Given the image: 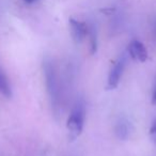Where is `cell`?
<instances>
[{"mask_svg":"<svg viewBox=\"0 0 156 156\" xmlns=\"http://www.w3.org/2000/svg\"><path fill=\"white\" fill-rule=\"evenodd\" d=\"M150 136H151L152 140L156 143V120L153 122L151 128H150Z\"/></svg>","mask_w":156,"mask_h":156,"instance_id":"9","label":"cell"},{"mask_svg":"<svg viewBox=\"0 0 156 156\" xmlns=\"http://www.w3.org/2000/svg\"><path fill=\"white\" fill-rule=\"evenodd\" d=\"M0 92H1L7 98H12L11 85H10L9 79H8L7 75L5 74V72L2 71L1 67H0Z\"/></svg>","mask_w":156,"mask_h":156,"instance_id":"6","label":"cell"},{"mask_svg":"<svg viewBox=\"0 0 156 156\" xmlns=\"http://www.w3.org/2000/svg\"><path fill=\"white\" fill-rule=\"evenodd\" d=\"M43 71L44 76H45L46 89H47V93L48 96H49L50 104H51L55 113H58L61 107V89L57 69L51 59H44Z\"/></svg>","mask_w":156,"mask_h":156,"instance_id":"1","label":"cell"},{"mask_svg":"<svg viewBox=\"0 0 156 156\" xmlns=\"http://www.w3.org/2000/svg\"><path fill=\"white\" fill-rule=\"evenodd\" d=\"M126 66V56L122 55L119 57L113 66L111 67L110 72L108 74V79H107V88L109 90H113L119 86L121 81L122 75Z\"/></svg>","mask_w":156,"mask_h":156,"instance_id":"3","label":"cell"},{"mask_svg":"<svg viewBox=\"0 0 156 156\" xmlns=\"http://www.w3.org/2000/svg\"><path fill=\"white\" fill-rule=\"evenodd\" d=\"M86 120V105L83 100L76 101L66 121L69 139L74 141L80 136L83 130Z\"/></svg>","mask_w":156,"mask_h":156,"instance_id":"2","label":"cell"},{"mask_svg":"<svg viewBox=\"0 0 156 156\" xmlns=\"http://www.w3.org/2000/svg\"><path fill=\"white\" fill-rule=\"evenodd\" d=\"M152 103H153V105H156V83L154 86L153 94H152Z\"/></svg>","mask_w":156,"mask_h":156,"instance_id":"10","label":"cell"},{"mask_svg":"<svg viewBox=\"0 0 156 156\" xmlns=\"http://www.w3.org/2000/svg\"><path fill=\"white\" fill-rule=\"evenodd\" d=\"M128 55L130 58L134 60L139 61V62H144L147 59V50L145 46L138 40H133L127 47Z\"/></svg>","mask_w":156,"mask_h":156,"instance_id":"5","label":"cell"},{"mask_svg":"<svg viewBox=\"0 0 156 156\" xmlns=\"http://www.w3.org/2000/svg\"><path fill=\"white\" fill-rule=\"evenodd\" d=\"M115 135L118 136V138L122 140H125L129 136V127H128L127 122L123 120L118 122V124L115 125Z\"/></svg>","mask_w":156,"mask_h":156,"instance_id":"7","label":"cell"},{"mask_svg":"<svg viewBox=\"0 0 156 156\" xmlns=\"http://www.w3.org/2000/svg\"><path fill=\"white\" fill-rule=\"evenodd\" d=\"M25 2H27V3H33V2H35L37 0H24Z\"/></svg>","mask_w":156,"mask_h":156,"instance_id":"11","label":"cell"},{"mask_svg":"<svg viewBox=\"0 0 156 156\" xmlns=\"http://www.w3.org/2000/svg\"><path fill=\"white\" fill-rule=\"evenodd\" d=\"M69 30L73 37L74 42L76 44H79L85 40V37L88 35L89 32V26L86 23L80 22V20L69 18Z\"/></svg>","mask_w":156,"mask_h":156,"instance_id":"4","label":"cell"},{"mask_svg":"<svg viewBox=\"0 0 156 156\" xmlns=\"http://www.w3.org/2000/svg\"><path fill=\"white\" fill-rule=\"evenodd\" d=\"M88 37H90V48H91V54H95L98 50V35H96V30L93 26L89 27V32Z\"/></svg>","mask_w":156,"mask_h":156,"instance_id":"8","label":"cell"}]
</instances>
